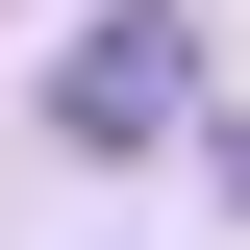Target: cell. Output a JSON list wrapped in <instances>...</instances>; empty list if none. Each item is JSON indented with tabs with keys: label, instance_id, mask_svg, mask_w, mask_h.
<instances>
[{
	"label": "cell",
	"instance_id": "6da1fadb",
	"mask_svg": "<svg viewBox=\"0 0 250 250\" xmlns=\"http://www.w3.org/2000/svg\"><path fill=\"white\" fill-rule=\"evenodd\" d=\"M175 100H200V0H100L50 50V150H150Z\"/></svg>",
	"mask_w": 250,
	"mask_h": 250
}]
</instances>
